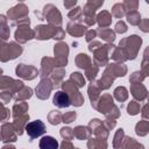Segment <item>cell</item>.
I'll use <instances>...</instances> for the list:
<instances>
[{
  "label": "cell",
  "instance_id": "30",
  "mask_svg": "<svg viewBox=\"0 0 149 149\" xmlns=\"http://www.w3.org/2000/svg\"><path fill=\"white\" fill-rule=\"evenodd\" d=\"M94 36H95V31H94V30H90V31L87 33V35H86V40H87V41H91Z\"/></svg>",
  "mask_w": 149,
  "mask_h": 149
},
{
  "label": "cell",
  "instance_id": "27",
  "mask_svg": "<svg viewBox=\"0 0 149 149\" xmlns=\"http://www.w3.org/2000/svg\"><path fill=\"white\" fill-rule=\"evenodd\" d=\"M8 45H9V48H8V52H9V51H13L14 47H16L14 43H10V44H8ZM21 51H22V49H21V48H19V50H16V52H15V54H12V55H10V58H15V57H16V55H17V52H21Z\"/></svg>",
  "mask_w": 149,
  "mask_h": 149
},
{
  "label": "cell",
  "instance_id": "24",
  "mask_svg": "<svg viewBox=\"0 0 149 149\" xmlns=\"http://www.w3.org/2000/svg\"><path fill=\"white\" fill-rule=\"evenodd\" d=\"M115 31L118 33H125L127 31V26L123 21H119L116 24H115Z\"/></svg>",
  "mask_w": 149,
  "mask_h": 149
},
{
  "label": "cell",
  "instance_id": "20",
  "mask_svg": "<svg viewBox=\"0 0 149 149\" xmlns=\"http://www.w3.org/2000/svg\"><path fill=\"white\" fill-rule=\"evenodd\" d=\"M80 16H81V8L80 7L72 8V10L69 13V17L71 20H80Z\"/></svg>",
  "mask_w": 149,
  "mask_h": 149
},
{
  "label": "cell",
  "instance_id": "29",
  "mask_svg": "<svg viewBox=\"0 0 149 149\" xmlns=\"http://www.w3.org/2000/svg\"><path fill=\"white\" fill-rule=\"evenodd\" d=\"M61 149H73V148H72V146H71V143H70V142H66V141L64 140V141H63V143H62Z\"/></svg>",
  "mask_w": 149,
  "mask_h": 149
},
{
  "label": "cell",
  "instance_id": "26",
  "mask_svg": "<svg viewBox=\"0 0 149 149\" xmlns=\"http://www.w3.org/2000/svg\"><path fill=\"white\" fill-rule=\"evenodd\" d=\"M61 135L65 139V140H69L72 137V133H71V129L70 128H62L61 129Z\"/></svg>",
  "mask_w": 149,
  "mask_h": 149
},
{
  "label": "cell",
  "instance_id": "22",
  "mask_svg": "<svg viewBox=\"0 0 149 149\" xmlns=\"http://www.w3.org/2000/svg\"><path fill=\"white\" fill-rule=\"evenodd\" d=\"M139 105L135 102V101H132L129 105H128V108H127V111H128V113L129 114H132V115H135V114H137L139 113Z\"/></svg>",
  "mask_w": 149,
  "mask_h": 149
},
{
  "label": "cell",
  "instance_id": "5",
  "mask_svg": "<svg viewBox=\"0 0 149 149\" xmlns=\"http://www.w3.org/2000/svg\"><path fill=\"white\" fill-rule=\"evenodd\" d=\"M8 17L12 19V20H15L17 17H21V16H26L28 14V8L24 3H19L16 6H14L13 8H10L8 10Z\"/></svg>",
  "mask_w": 149,
  "mask_h": 149
},
{
  "label": "cell",
  "instance_id": "28",
  "mask_svg": "<svg viewBox=\"0 0 149 149\" xmlns=\"http://www.w3.org/2000/svg\"><path fill=\"white\" fill-rule=\"evenodd\" d=\"M77 3V1H64V6L68 8V9H72V7H74Z\"/></svg>",
  "mask_w": 149,
  "mask_h": 149
},
{
  "label": "cell",
  "instance_id": "19",
  "mask_svg": "<svg viewBox=\"0 0 149 149\" xmlns=\"http://www.w3.org/2000/svg\"><path fill=\"white\" fill-rule=\"evenodd\" d=\"M61 118L62 115L58 113V111H51V113L49 114V121L51 125H57L61 122Z\"/></svg>",
  "mask_w": 149,
  "mask_h": 149
},
{
  "label": "cell",
  "instance_id": "11",
  "mask_svg": "<svg viewBox=\"0 0 149 149\" xmlns=\"http://www.w3.org/2000/svg\"><path fill=\"white\" fill-rule=\"evenodd\" d=\"M127 21L133 26H137V24H140L141 16L136 10H132V12L127 13Z\"/></svg>",
  "mask_w": 149,
  "mask_h": 149
},
{
  "label": "cell",
  "instance_id": "18",
  "mask_svg": "<svg viewBox=\"0 0 149 149\" xmlns=\"http://www.w3.org/2000/svg\"><path fill=\"white\" fill-rule=\"evenodd\" d=\"M76 62H77V64H78V66L79 68H86V65H85V63H87V64H90V58L87 57V55H84V54H79L78 55V57H77V59H76Z\"/></svg>",
  "mask_w": 149,
  "mask_h": 149
},
{
  "label": "cell",
  "instance_id": "1",
  "mask_svg": "<svg viewBox=\"0 0 149 149\" xmlns=\"http://www.w3.org/2000/svg\"><path fill=\"white\" fill-rule=\"evenodd\" d=\"M24 128H26V132H27L28 136L30 137V140H34L45 133V126L41 120H35V121L28 122Z\"/></svg>",
  "mask_w": 149,
  "mask_h": 149
},
{
  "label": "cell",
  "instance_id": "14",
  "mask_svg": "<svg viewBox=\"0 0 149 149\" xmlns=\"http://www.w3.org/2000/svg\"><path fill=\"white\" fill-rule=\"evenodd\" d=\"M149 132V122H146V121H140L137 125H136V134L137 135H146L147 133Z\"/></svg>",
  "mask_w": 149,
  "mask_h": 149
},
{
  "label": "cell",
  "instance_id": "2",
  "mask_svg": "<svg viewBox=\"0 0 149 149\" xmlns=\"http://www.w3.org/2000/svg\"><path fill=\"white\" fill-rule=\"evenodd\" d=\"M43 13H44V19L48 20V22H49L50 24H57V26H59V24L62 23L61 13H59L58 8L55 7L54 5L49 3V5L44 6Z\"/></svg>",
  "mask_w": 149,
  "mask_h": 149
},
{
  "label": "cell",
  "instance_id": "10",
  "mask_svg": "<svg viewBox=\"0 0 149 149\" xmlns=\"http://www.w3.org/2000/svg\"><path fill=\"white\" fill-rule=\"evenodd\" d=\"M86 28L81 24H78V23H69L68 24V31L71 34V35H74V36H80L85 33Z\"/></svg>",
  "mask_w": 149,
  "mask_h": 149
},
{
  "label": "cell",
  "instance_id": "16",
  "mask_svg": "<svg viewBox=\"0 0 149 149\" xmlns=\"http://www.w3.org/2000/svg\"><path fill=\"white\" fill-rule=\"evenodd\" d=\"M88 134H90V132H88L86 128H84V127H77V128L74 129V135H76L79 140L86 139V137L88 136Z\"/></svg>",
  "mask_w": 149,
  "mask_h": 149
},
{
  "label": "cell",
  "instance_id": "6",
  "mask_svg": "<svg viewBox=\"0 0 149 149\" xmlns=\"http://www.w3.org/2000/svg\"><path fill=\"white\" fill-rule=\"evenodd\" d=\"M51 88H52V86H51L50 80L43 79V80L40 83L38 87L36 88V94H37V97H38L40 99H47V98L49 97V92L51 91Z\"/></svg>",
  "mask_w": 149,
  "mask_h": 149
},
{
  "label": "cell",
  "instance_id": "21",
  "mask_svg": "<svg viewBox=\"0 0 149 149\" xmlns=\"http://www.w3.org/2000/svg\"><path fill=\"white\" fill-rule=\"evenodd\" d=\"M123 6H125V8L126 9H128V10H135V9H137V6H139V2L137 1H129V0H127V1H125L123 2Z\"/></svg>",
  "mask_w": 149,
  "mask_h": 149
},
{
  "label": "cell",
  "instance_id": "4",
  "mask_svg": "<svg viewBox=\"0 0 149 149\" xmlns=\"http://www.w3.org/2000/svg\"><path fill=\"white\" fill-rule=\"evenodd\" d=\"M56 29L57 28H51L50 26H37L35 31L37 34V37L38 40H48L50 37H55V34H56Z\"/></svg>",
  "mask_w": 149,
  "mask_h": 149
},
{
  "label": "cell",
  "instance_id": "23",
  "mask_svg": "<svg viewBox=\"0 0 149 149\" xmlns=\"http://www.w3.org/2000/svg\"><path fill=\"white\" fill-rule=\"evenodd\" d=\"M71 79L76 80V81L78 83V86H79V87H80V86H83V85L85 84L84 78H83V77H81V74H80V73H78V72H73V73H72V76H71Z\"/></svg>",
  "mask_w": 149,
  "mask_h": 149
},
{
  "label": "cell",
  "instance_id": "25",
  "mask_svg": "<svg viewBox=\"0 0 149 149\" xmlns=\"http://www.w3.org/2000/svg\"><path fill=\"white\" fill-rule=\"evenodd\" d=\"M76 119V113L74 112H70V113H66L64 116H63V122H66V123H70L72 122L73 120Z\"/></svg>",
  "mask_w": 149,
  "mask_h": 149
},
{
  "label": "cell",
  "instance_id": "7",
  "mask_svg": "<svg viewBox=\"0 0 149 149\" xmlns=\"http://www.w3.org/2000/svg\"><path fill=\"white\" fill-rule=\"evenodd\" d=\"M34 37V31L28 29V27H20L15 31V38L20 42H26L27 40H30Z\"/></svg>",
  "mask_w": 149,
  "mask_h": 149
},
{
  "label": "cell",
  "instance_id": "15",
  "mask_svg": "<svg viewBox=\"0 0 149 149\" xmlns=\"http://www.w3.org/2000/svg\"><path fill=\"white\" fill-rule=\"evenodd\" d=\"M136 87H137V90L135 88V86H133V87H132L133 95H134L135 98H137V99L142 100V99L146 97V88H144L142 85H137Z\"/></svg>",
  "mask_w": 149,
  "mask_h": 149
},
{
  "label": "cell",
  "instance_id": "12",
  "mask_svg": "<svg viewBox=\"0 0 149 149\" xmlns=\"http://www.w3.org/2000/svg\"><path fill=\"white\" fill-rule=\"evenodd\" d=\"M98 33H99L100 37L104 38V40H106V41H113V40L115 38V35H114V33H113L111 29L100 28V29L98 30Z\"/></svg>",
  "mask_w": 149,
  "mask_h": 149
},
{
  "label": "cell",
  "instance_id": "17",
  "mask_svg": "<svg viewBox=\"0 0 149 149\" xmlns=\"http://www.w3.org/2000/svg\"><path fill=\"white\" fill-rule=\"evenodd\" d=\"M115 94V98L119 100V101H123L127 99V90L125 87H118L114 92Z\"/></svg>",
  "mask_w": 149,
  "mask_h": 149
},
{
  "label": "cell",
  "instance_id": "13",
  "mask_svg": "<svg viewBox=\"0 0 149 149\" xmlns=\"http://www.w3.org/2000/svg\"><path fill=\"white\" fill-rule=\"evenodd\" d=\"M125 12H126V8H125L123 3H115L112 7V14L115 17H122L125 15Z\"/></svg>",
  "mask_w": 149,
  "mask_h": 149
},
{
  "label": "cell",
  "instance_id": "3",
  "mask_svg": "<svg viewBox=\"0 0 149 149\" xmlns=\"http://www.w3.org/2000/svg\"><path fill=\"white\" fill-rule=\"evenodd\" d=\"M54 105H56L57 107H68L71 105V98L66 92L63 91H58L55 93L54 95V100H52Z\"/></svg>",
  "mask_w": 149,
  "mask_h": 149
},
{
  "label": "cell",
  "instance_id": "9",
  "mask_svg": "<svg viewBox=\"0 0 149 149\" xmlns=\"http://www.w3.org/2000/svg\"><path fill=\"white\" fill-rule=\"evenodd\" d=\"M97 19H98V23H99V26L100 27H107V26H109L111 24V22H112V16L109 15V13L108 12H106V10H102V12H100L99 14H98V16H97Z\"/></svg>",
  "mask_w": 149,
  "mask_h": 149
},
{
  "label": "cell",
  "instance_id": "8",
  "mask_svg": "<svg viewBox=\"0 0 149 149\" xmlns=\"http://www.w3.org/2000/svg\"><path fill=\"white\" fill-rule=\"evenodd\" d=\"M40 149H58V142L52 136H43L40 140Z\"/></svg>",
  "mask_w": 149,
  "mask_h": 149
}]
</instances>
